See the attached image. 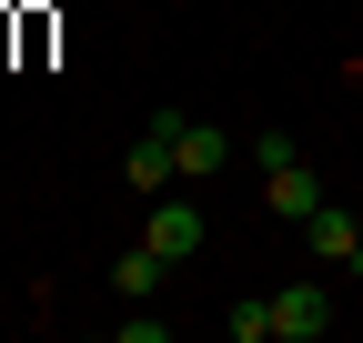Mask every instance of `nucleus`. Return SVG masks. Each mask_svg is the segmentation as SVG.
<instances>
[{"label":"nucleus","instance_id":"f257e3e1","mask_svg":"<svg viewBox=\"0 0 363 343\" xmlns=\"http://www.w3.org/2000/svg\"><path fill=\"white\" fill-rule=\"evenodd\" d=\"M182 121H192V111H152V121H142V142H131V152H121V182H131V192H142V202L182 182V162H172V142H182Z\"/></svg>","mask_w":363,"mask_h":343},{"label":"nucleus","instance_id":"f03ea898","mask_svg":"<svg viewBox=\"0 0 363 343\" xmlns=\"http://www.w3.org/2000/svg\"><path fill=\"white\" fill-rule=\"evenodd\" d=\"M333 333V293L323 283H283L272 293V343H323Z\"/></svg>","mask_w":363,"mask_h":343},{"label":"nucleus","instance_id":"7ed1b4c3","mask_svg":"<svg viewBox=\"0 0 363 343\" xmlns=\"http://www.w3.org/2000/svg\"><path fill=\"white\" fill-rule=\"evenodd\" d=\"M142 242H152V252H172V263H192V252H202V202H192V192H152Z\"/></svg>","mask_w":363,"mask_h":343},{"label":"nucleus","instance_id":"20e7f679","mask_svg":"<svg viewBox=\"0 0 363 343\" xmlns=\"http://www.w3.org/2000/svg\"><path fill=\"white\" fill-rule=\"evenodd\" d=\"M303 252H313V263H343V273H353V252H363V212L313 202V212H303Z\"/></svg>","mask_w":363,"mask_h":343},{"label":"nucleus","instance_id":"39448f33","mask_svg":"<svg viewBox=\"0 0 363 343\" xmlns=\"http://www.w3.org/2000/svg\"><path fill=\"white\" fill-rule=\"evenodd\" d=\"M172 162H182V182H222V162H233V142H222L212 121H182V142H172Z\"/></svg>","mask_w":363,"mask_h":343},{"label":"nucleus","instance_id":"423d86ee","mask_svg":"<svg viewBox=\"0 0 363 343\" xmlns=\"http://www.w3.org/2000/svg\"><path fill=\"white\" fill-rule=\"evenodd\" d=\"M262 202H272V212H283V223H303V212H313V202H323V182H313V172H303V152L262 172Z\"/></svg>","mask_w":363,"mask_h":343},{"label":"nucleus","instance_id":"0eeeda50","mask_svg":"<svg viewBox=\"0 0 363 343\" xmlns=\"http://www.w3.org/2000/svg\"><path fill=\"white\" fill-rule=\"evenodd\" d=\"M111 283H121V303H152V293L172 283V252H152V242H131L121 263H111Z\"/></svg>","mask_w":363,"mask_h":343},{"label":"nucleus","instance_id":"6e6552de","mask_svg":"<svg viewBox=\"0 0 363 343\" xmlns=\"http://www.w3.org/2000/svg\"><path fill=\"white\" fill-rule=\"evenodd\" d=\"M222 333H233V343H272V293H262V303H233Z\"/></svg>","mask_w":363,"mask_h":343},{"label":"nucleus","instance_id":"1a4fd4ad","mask_svg":"<svg viewBox=\"0 0 363 343\" xmlns=\"http://www.w3.org/2000/svg\"><path fill=\"white\" fill-rule=\"evenodd\" d=\"M353 273H363V252H353Z\"/></svg>","mask_w":363,"mask_h":343}]
</instances>
